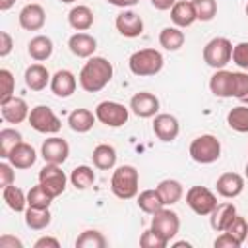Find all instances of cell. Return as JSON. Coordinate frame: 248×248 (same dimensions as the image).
Wrapping results in <instances>:
<instances>
[{
    "instance_id": "1",
    "label": "cell",
    "mask_w": 248,
    "mask_h": 248,
    "mask_svg": "<svg viewBox=\"0 0 248 248\" xmlns=\"http://www.w3.org/2000/svg\"><path fill=\"white\" fill-rule=\"evenodd\" d=\"M112 74H114V68L105 56H91L79 70L78 81L83 91L97 93L110 83Z\"/></svg>"
},
{
    "instance_id": "2",
    "label": "cell",
    "mask_w": 248,
    "mask_h": 248,
    "mask_svg": "<svg viewBox=\"0 0 248 248\" xmlns=\"http://www.w3.org/2000/svg\"><path fill=\"white\" fill-rule=\"evenodd\" d=\"M110 190L120 200H132L140 192V172L132 165L118 167L110 176Z\"/></svg>"
},
{
    "instance_id": "3",
    "label": "cell",
    "mask_w": 248,
    "mask_h": 248,
    "mask_svg": "<svg viewBox=\"0 0 248 248\" xmlns=\"http://www.w3.org/2000/svg\"><path fill=\"white\" fill-rule=\"evenodd\" d=\"M163 64H165V58H163V54L157 48H141V50H136L130 56V60H128L130 72L134 76H140V78L159 74L163 70Z\"/></svg>"
},
{
    "instance_id": "4",
    "label": "cell",
    "mask_w": 248,
    "mask_h": 248,
    "mask_svg": "<svg viewBox=\"0 0 248 248\" xmlns=\"http://www.w3.org/2000/svg\"><path fill=\"white\" fill-rule=\"evenodd\" d=\"M188 153L200 165L215 163L221 157V141L213 134H202L196 140H192Z\"/></svg>"
},
{
    "instance_id": "5",
    "label": "cell",
    "mask_w": 248,
    "mask_h": 248,
    "mask_svg": "<svg viewBox=\"0 0 248 248\" xmlns=\"http://www.w3.org/2000/svg\"><path fill=\"white\" fill-rule=\"evenodd\" d=\"M232 60V43L227 37H213L203 46V62L213 68L221 70Z\"/></svg>"
},
{
    "instance_id": "6",
    "label": "cell",
    "mask_w": 248,
    "mask_h": 248,
    "mask_svg": "<svg viewBox=\"0 0 248 248\" xmlns=\"http://www.w3.org/2000/svg\"><path fill=\"white\" fill-rule=\"evenodd\" d=\"M95 116L101 124L108 126V128H120L128 122V116H130V110L122 105V103H116V101H101L97 107H95Z\"/></svg>"
},
{
    "instance_id": "7",
    "label": "cell",
    "mask_w": 248,
    "mask_h": 248,
    "mask_svg": "<svg viewBox=\"0 0 248 248\" xmlns=\"http://www.w3.org/2000/svg\"><path fill=\"white\" fill-rule=\"evenodd\" d=\"M27 120H29V124H31V128H33L35 132H39V134H56V132H60V128H62L60 118H58V116L52 112V108L46 107V105H37V107H33Z\"/></svg>"
},
{
    "instance_id": "8",
    "label": "cell",
    "mask_w": 248,
    "mask_h": 248,
    "mask_svg": "<svg viewBox=\"0 0 248 248\" xmlns=\"http://www.w3.org/2000/svg\"><path fill=\"white\" fill-rule=\"evenodd\" d=\"M149 229L155 231L167 242H170L178 234V231H180V217H178L176 211L163 207L157 213H153V219H151V227Z\"/></svg>"
},
{
    "instance_id": "9",
    "label": "cell",
    "mask_w": 248,
    "mask_h": 248,
    "mask_svg": "<svg viewBox=\"0 0 248 248\" xmlns=\"http://www.w3.org/2000/svg\"><path fill=\"white\" fill-rule=\"evenodd\" d=\"M186 203L196 215H209L217 207V196L205 186H192L186 192Z\"/></svg>"
},
{
    "instance_id": "10",
    "label": "cell",
    "mask_w": 248,
    "mask_h": 248,
    "mask_svg": "<svg viewBox=\"0 0 248 248\" xmlns=\"http://www.w3.org/2000/svg\"><path fill=\"white\" fill-rule=\"evenodd\" d=\"M66 182H68V176H66L64 170L60 169V165L46 163V165L39 170V184H43V188H45L52 198H58L60 194H64Z\"/></svg>"
},
{
    "instance_id": "11",
    "label": "cell",
    "mask_w": 248,
    "mask_h": 248,
    "mask_svg": "<svg viewBox=\"0 0 248 248\" xmlns=\"http://www.w3.org/2000/svg\"><path fill=\"white\" fill-rule=\"evenodd\" d=\"M70 155V145L64 138L52 136L48 140L43 141L41 145V157L45 159V163H54V165H62Z\"/></svg>"
},
{
    "instance_id": "12",
    "label": "cell",
    "mask_w": 248,
    "mask_h": 248,
    "mask_svg": "<svg viewBox=\"0 0 248 248\" xmlns=\"http://www.w3.org/2000/svg\"><path fill=\"white\" fill-rule=\"evenodd\" d=\"M45 21H46L45 8L37 2L23 6L19 12V27L25 31H41L45 27Z\"/></svg>"
},
{
    "instance_id": "13",
    "label": "cell",
    "mask_w": 248,
    "mask_h": 248,
    "mask_svg": "<svg viewBox=\"0 0 248 248\" xmlns=\"http://www.w3.org/2000/svg\"><path fill=\"white\" fill-rule=\"evenodd\" d=\"M114 25H116V31L122 37H128V39L140 37L143 33V19L136 12H132V10H122L116 16Z\"/></svg>"
},
{
    "instance_id": "14",
    "label": "cell",
    "mask_w": 248,
    "mask_h": 248,
    "mask_svg": "<svg viewBox=\"0 0 248 248\" xmlns=\"http://www.w3.org/2000/svg\"><path fill=\"white\" fill-rule=\"evenodd\" d=\"M130 110L140 118H151L159 112V99L149 91H140L130 99Z\"/></svg>"
},
{
    "instance_id": "15",
    "label": "cell",
    "mask_w": 248,
    "mask_h": 248,
    "mask_svg": "<svg viewBox=\"0 0 248 248\" xmlns=\"http://www.w3.org/2000/svg\"><path fill=\"white\" fill-rule=\"evenodd\" d=\"M178 132H180V124H178L176 116L167 114V112L155 114V120H153V134H155L161 141H174V140L178 138Z\"/></svg>"
},
{
    "instance_id": "16",
    "label": "cell",
    "mask_w": 248,
    "mask_h": 248,
    "mask_svg": "<svg viewBox=\"0 0 248 248\" xmlns=\"http://www.w3.org/2000/svg\"><path fill=\"white\" fill-rule=\"evenodd\" d=\"M68 48L78 58H91L97 50V39L85 31H78L68 39Z\"/></svg>"
},
{
    "instance_id": "17",
    "label": "cell",
    "mask_w": 248,
    "mask_h": 248,
    "mask_svg": "<svg viewBox=\"0 0 248 248\" xmlns=\"http://www.w3.org/2000/svg\"><path fill=\"white\" fill-rule=\"evenodd\" d=\"M2 118L10 124H19L29 118V107L21 97H10L8 101H2Z\"/></svg>"
},
{
    "instance_id": "18",
    "label": "cell",
    "mask_w": 248,
    "mask_h": 248,
    "mask_svg": "<svg viewBox=\"0 0 248 248\" xmlns=\"http://www.w3.org/2000/svg\"><path fill=\"white\" fill-rule=\"evenodd\" d=\"M6 161H8L14 169H19V170L31 169V167L35 165V161H37V151H35L29 143L19 141L16 147H12V151L8 153Z\"/></svg>"
},
{
    "instance_id": "19",
    "label": "cell",
    "mask_w": 248,
    "mask_h": 248,
    "mask_svg": "<svg viewBox=\"0 0 248 248\" xmlns=\"http://www.w3.org/2000/svg\"><path fill=\"white\" fill-rule=\"evenodd\" d=\"M215 190L223 198H236L244 190V178L238 172H223L215 182Z\"/></svg>"
},
{
    "instance_id": "20",
    "label": "cell",
    "mask_w": 248,
    "mask_h": 248,
    "mask_svg": "<svg viewBox=\"0 0 248 248\" xmlns=\"http://www.w3.org/2000/svg\"><path fill=\"white\" fill-rule=\"evenodd\" d=\"M78 87V79L74 76V72L70 70H58L52 78H50V91L56 95V97H70Z\"/></svg>"
},
{
    "instance_id": "21",
    "label": "cell",
    "mask_w": 248,
    "mask_h": 248,
    "mask_svg": "<svg viewBox=\"0 0 248 248\" xmlns=\"http://www.w3.org/2000/svg\"><path fill=\"white\" fill-rule=\"evenodd\" d=\"M234 217H236V207H234V203L223 202V203H217V207L209 213V225H211L213 231L223 232V231L231 225V221H232Z\"/></svg>"
},
{
    "instance_id": "22",
    "label": "cell",
    "mask_w": 248,
    "mask_h": 248,
    "mask_svg": "<svg viewBox=\"0 0 248 248\" xmlns=\"http://www.w3.org/2000/svg\"><path fill=\"white\" fill-rule=\"evenodd\" d=\"M170 19L176 27H190L194 21H198V14L192 0H176L170 8Z\"/></svg>"
},
{
    "instance_id": "23",
    "label": "cell",
    "mask_w": 248,
    "mask_h": 248,
    "mask_svg": "<svg viewBox=\"0 0 248 248\" xmlns=\"http://www.w3.org/2000/svg\"><path fill=\"white\" fill-rule=\"evenodd\" d=\"M50 78L52 76L48 74V70L43 64H31L25 68V74H23L25 85L31 91H43L46 85H50Z\"/></svg>"
},
{
    "instance_id": "24",
    "label": "cell",
    "mask_w": 248,
    "mask_h": 248,
    "mask_svg": "<svg viewBox=\"0 0 248 248\" xmlns=\"http://www.w3.org/2000/svg\"><path fill=\"white\" fill-rule=\"evenodd\" d=\"M209 89L215 97H221V99L232 97V72L225 68L215 70V74L209 78Z\"/></svg>"
},
{
    "instance_id": "25",
    "label": "cell",
    "mask_w": 248,
    "mask_h": 248,
    "mask_svg": "<svg viewBox=\"0 0 248 248\" xmlns=\"http://www.w3.org/2000/svg\"><path fill=\"white\" fill-rule=\"evenodd\" d=\"M52 50H54V45H52V39L46 37V35H35L29 43H27V52L29 56L35 60V62H45L52 56Z\"/></svg>"
},
{
    "instance_id": "26",
    "label": "cell",
    "mask_w": 248,
    "mask_h": 248,
    "mask_svg": "<svg viewBox=\"0 0 248 248\" xmlns=\"http://www.w3.org/2000/svg\"><path fill=\"white\" fill-rule=\"evenodd\" d=\"M93 21H95V16H93V10L89 6L78 4L68 14V23L76 31H87V29H91Z\"/></svg>"
},
{
    "instance_id": "27",
    "label": "cell",
    "mask_w": 248,
    "mask_h": 248,
    "mask_svg": "<svg viewBox=\"0 0 248 248\" xmlns=\"http://www.w3.org/2000/svg\"><path fill=\"white\" fill-rule=\"evenodd\" d=\"M95 120H97V116H95V112H91L89 108H76V110H72V112L68 114V124H70V128H72L74 132H78V134L89 132V130L93 128Z\"/></svg>"
},
{
    "instance_id": "28",
    "label": "cell",
    "mask_w": 248,
    "mask_h": 248,
    "mask_svg": "<svg viewBox=\"0 0 248 248\" xmlns=\"http://www.w3.org/2000/svg\"><path fill=\"white\" fill-rule=\"evenodd\" d=\"M116 149L108 143H99L93 153H91V159H93V165L99 169V170H110L114 165H116Z\"/></svg>"
},
{
    "instance_id": "29",
    "label": "cell",
    "mask_w": 248,
    "mask_h": 248,
    "mask_svg": "<svg viewBox=\"0 0 248 248\" xmlns=\"http://www.w3.org/2000/svg\"><path fill=\"white\" fill-rule=\"evenodd\" d=\"M157 192L161 194L165 205H174V203H178V202L182 200V196H184L182 184H180L178 180H174V178H165V180H161V182L157 184Z\"/></svg>"
},
{
    "instance_id": "30",
    "label": "cell",
    "mask_w": 248,
    "mask_h": 248,
    "mask_svg": "<svg viewBox=\"0 0 248 248\" xmlns=\"http://www.w3.org/2000/svg\"><path fill=\"white\" fill-rule=\"evenodd\" d=\"M136 198H138V207H140L143 213L153 215V213H157L159 209L165 207V202H163L161 194L157 192V188L143 190V192H140Z\"/></svg>"
},
{
    "instance_id": "31",
    "label": "cell",
    "mask_w": 248,
    "mask_h": 248,
    "mask_svg": "<svg viewBox=\"0 0 248 248\" xmlns=\"http://www.w3.org/2000/svg\"><path fill=\"white\" fill-rule=\"evenodd\" d=\"M23 213H25V225L33 231H43L52 221V215H50L48 207L45 209V207H29L27 205V209Z\"/></svg>"
},
{
    "instance_id": "32",
    "label": "cell",
    "mask_w": 248,
    "mask_h": 248,
    "mask_svg": "<svg viewBox=\"0 0 248 248\" xmlns=\"http://www.w3.org/2000/svg\"><path fill=\"white\" fill-rule=\"evenodd\" d=\"M2 200L16 213H21V211L27 209V194H23V190L17 188V186H14V184L2 188Z\"/></svg>"
},
{
    "instance_id": "33",
    "label": "cell",
    "mask_w": 248,
    "mask_h": 248,
    "mask_svg": "<svg viewBox=\"0 0 248 248\" xmlns=\"http://www.w3.org/2000/svg\"><path fill=\"white\" fill-rule=\"evenodd\" d=\"M184 41H186V37H184V33L180 31V27H165V29H161V33H159V45L165 48V50H178L182 45H184Z\"/></svg>"
},
{
    "instance_id": "34",
    "label": "cell",
    "mask_w": 248,
    "mask_h": 248,
    "mask_svg": "<svg viewBox=\"0 0 248 248\" xmlns=\"http://www.w3.org/2000/svg\"><path fill=\"white\" fill-rule=\"evenodd\" d=\"M227 124H229L231 130L246 134L248 132V105L232 107L227 114Z\"/></svg>"
},
{
    "instance_id": "35",
    "label": "cell",
    "mask_w": 248,
    "mask_h": 248,
    "mask_svg": "<svg viewBox=\"0 0 248 248\" xmlns=\"http://www.w3.org/2000/svg\"><path fill=\"white\" fill-rule=\"evenodd\" d=\"M70 182L76 190H87L93 182H95V170L87 165H79L72 170L70 174Z\"/></svg>"
},
{
    "instance_id": "36",
    "label": "cell",
    "mask_w": 248,
    "mask_h": 248,
    "mask_svg": "<svg viewBox=\"0 0 248 248\" xmlns=\"http://www.w3.org/2000/svg\"><path fill=\"white\" fill-rule=\"evenodd\" d=\"M108 242L105 238V234L101 231H95V229H89V231H83L78 238H76V248H105Z\"/></svg>"
},
{
    "instance_id": "37",
    "label": "cell",
    "mask_w": 248,
    "mask_h": 248,
    "mask_svg": "<svg viewBox=\"0 0 248 248\" xmlns=\"http://www.w3.org/2000/svg\"><path fill=\"white\" fill-rule=\"evenodd\" d=\"M19 141H23V138L16 128H2L0 130V157L6 159L12 147H16Z\"/></svg>"
},
{
    "instance_id": "38",
    "label": "cell",
    "mask_w": 248,
    "mask_h": 248,
    "mask_svg": "<svg viewBox=\"0 0 248 248\" xmlns=\"http://www.w3.org/2000/svg\"><path fill=\"white\" fill-rule=\"evenodd\" d=\"M52 196L43 188V184H37V186H33L29 192H27V205L29 207H50V203H52Z\"/></svg>"
},
{
    "instance_id": "39",
    "label": "cell",
    "mask_w": 248,
    "mask_h": 248,
    "mask_svg": "<svg viewBox=\"0 0 248 248\" xmlns=\"http://www.w3.org/2000/svg\"><path fill=\"white\" fill-rule=\"evenodd\" d=\"M232 97L248 105V72H232Z\"/></svg>"
},
{
    "instance_id": "40",
    "label": "cell",
    "mask_w": 248,
    "mask_h": 248,
    "mask_svg": "<svg viewBox=\"0 0 248 248\" xmlns=\"http://www.w3.org/2000/svg\"><path fill=\"white\" fill-rule=\"evenodd\" d=\"M192 4L200 21H211L217 14V0H192Z\"/></svg>"
},
{
    "instance_id": "41",
    "label": "cell",
    "mask_w": 248,
    "mask_h": 248,
    "mask_svg": "<svg viewBox=\"0 0 248 248\" xmlns=\"http://www.w3.org/2000/svg\"><path fill=\"white\" fill-rule=\"evenodd\" d=\"M225 232H229V234H232L240 244L246 240V236H248V221L244 219V217H240V215H236L232 221H231V225L225 229Z\"/></svg>"
},
{
    "instance_id": "42",
    "label": "cell",
    "mask_w": 248,
    "mask_h": 248,
    "mask_svg": "<svg viewBox=\"0 0 248 248\" xmlns=\"http://www.w3.org/2000/svg\"><path fill=\"white\" fill-rule=\"evenodd\" d=\"M0 83H2V93H0V103L8 101L10 97H14V89H16V79L14 74L6 68L0 70Z\"/></svg>"
},
{
    "instance_id": "43",
    "label": "cell",
    "mask_w": 248,
    "mask_h": 248,
    "mask_svg": "<svg viewBox=\"0 0 248 248\" xmlns=\"http://www.w3.org/2000/svg\"><path fill=\"white\" fill-rule=\"evenodd\" d=\"M169 242L165 240V238H161L155 231H151V229H147V231H143L141 232V236H140V246L141 248H165Z\"/></svg>"
},
{
    "instance_id": "44",
    "label": "cell",
    "mask_w": 248,
    "mask_h": 248,
    "mask_svg": "<svg viewBox=\"0 0 248 248\" xmlns=\"http://www.w3.org/2000/svg\"><path fill=\"white\" fill-rule=\"evenodd\" d=\"M232 62L240 70L248 72V43L242 41V43H238V45L232 46Z\"/></svg>"
},
{
    "instance_id": "45",
    "label": "cell",
    "mask_w": 248,
    "mask_h": 248,
    "mask_svg": "<svg viewBox=\"0 0 248 248\" xmlns=\"http://www.w3.org/2000/svg\"><path fill=\"white\" fill-rule=\"evenodd\" d=\"M213 246H215V248H240L242 244H240L232 234H229V232H225V231H223V232L215 238Z\"/></svg>"
},
{
    "instance_id": "46",
    "label": "cell",
    "mask_w": 248,
    "mask_h": 248,
    "mask_svg": "<svg viewBox=\"0 0 248 248\" xmlns=\"http://www.w3.org/2000/svg\"><path fill=\"white\" fill-rule=\"evenodd\" d=\"M14 178H16L14 167L10 163H0V186L6 188L10 184H14Z\"/></svg>"
},
{
    "instance_id": "47",
    "label": "cell",
    "mask_w": 248,
    "mask_h": 248,
    "mask_svg": "<svg viewBox=\"0 0 248 248\" xmlns=\"http://www.w3.org/2000/svg\"><path fill=\"white\" fill-rule=\"evenodd\" d=\"M14 48V39L8 31H0V56L6 58Z\"/></svg>"
},
{
    "instance_id": "48",
    "label": "cell",
    "mask_w": 248,
    "mask_h": 248,
    "mask_svg": "<svg viewBox=\"0 0 248 248\" xmlns=\"http://www.w3.org/2000/svg\"><path fill=\"white\" fill-rule=\"evenodd\" d=\"M0 248H23V242H21L17 236L2 234V236H0Z\"/></svg>"
},
{
    "instance_id": "49",
    "label": "cell",
    "mask_w": 248,
    "mask_h": 248,
    "mask_svg": "<svg viewBox=\"0 0 248 248\" xmlns=\"http://www.w3.org/2000/svg\"><path fill=\"white\" fill-rule=\"evenodd\" d=\"M33 246H35V248H60V242H58V238H54V236H41V238L35 240Z\"/></svg>"
},
{
    "instance_id": "50",
    "label": "cell",
    "mask_w": 248,
    "mask_h": 248,
    "mask_svg": "<svg viewBox=\"0 0 248 248\" xmlns=\"http://www.w3.org/2000/svg\"><path fill=\"white\" fill-rule=\"evenodd\" d=\"M149 2H151V6H153L155 10L165 12V10H170V8L174 6L176 0H149Z\"/></svg>"
},
{
    "instance_id": "51",
    "label": "cell",
    "mask_w": 248,
    "mask_h": 248,
    "mask_svg": "<svg viewBox=\"0 0 248 248\" xmlns=\"http://www.w3.org/2000/svg\"><path fill=\"white\" fill-rule=\"evenodd\" d=\"M110 6H116V8H130V6H136L140 0H107Z\"/></svg>"
},
{
    "instance_id": "52",
    "label": "cell",
    "mask_w": 248,
    "mask_h": 248,
    "mask_svg": "<svg viewBox=\"0 0 248 248\" xmlns=\"http://www.w3.org/2000/svg\"><path fill=\"white\" fill-rule=\"evenodd\" d=\"M14 4H16V0H0V10L2 12H8Z\"/></svg>"
},
{
    "instance_id": "53",
    "label": "cell",
    "mask_w": 248,
    "mask_h": 248,
    "mask_svg": "<svg viewBox=\"0 0 248 248\" xmlns=\"http://www.w3.org/2000/svg\"><path fill=\"white\" fill-rule=\"evenodd\" d=\"M172 246H174V248H178V246H186V248H190L192 244H190V242H186V240H180V242H174Z\"/></svg>"
},
{
    "instance_id": "54",
    "label": "cell",
    "mask_w": 248,
    "mask_h": 248,
    "mask_svg": "<svg viewBox=\"0 0 248 248\" xmlns=\"http://www.w3.org/2000/svg\"><path fill=\"white\" fill-rule=\"evenodd\" d=\"M58 2H62V4H74V2H78V0H58Z\"/></svg>"
},
{
    "instance_id": "55",
    "label": "cell",
    "mask_w": 248,
    "mask_h": 248,
    "mask_svg": "<svg viewBox=\"0 0 248 248\" xmlns=\"http://www.w3.org/2000/svg\"><path fill=\"white\" fill-rule=\"evenodd\" d=\"M244 174H246V178H248V163H246V167H244Z\"/></svg>"
},
{
    "instance_id": "56",
    "label": "cell",
    "mask_w": 248,
    "mask_h": 248,
    "mask_svg": "<svg viewBox=\"0 0 248 248\" xmlns=\"http://www.w3.org/2000/svg\"><path fill=\"white\" fill-rule=\"evenodd\" d=\"M244 12H246V16H248V4H246V10H244Z\"/></svg>"
},
{
    "instance_id": "57",
    "label": "cell",
    "mask_w": 248,
    "mask_h": 248,
    "mask_svg": "<svg viewBox=\"0 0 248 248\" xmlns=\"http://www.w3.org/2000/svg\"><path fill=\"white\" fill-rule=\"evenodd\" d=\"M246 240H248V236H246Z\"/></svg>"
}]
</instances>
